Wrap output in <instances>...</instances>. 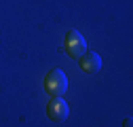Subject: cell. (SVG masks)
Instances as JSON below:
<instances>
[{
	"mask_svg": "<svg viewBox=\"0 0 133 127\" xmlns=\"http://www.w3.org/2000/svg\"><path fill=\"white\" fill-rule=\"evenodd\" d=\"M44 89L51 93L53 98H61V95L68 91V78H65V74L59 68L51 70L44 76Z\"/></svg>",
	"mask_w": 133,
	"mask_h": 127,
	"instance_id": "6da1fadb",
	"label": "cell"
},
{
	"mask_svg": "<svg viewBox=\"0 0 133 127\" xmlns=\"http://www.w3.org/2000/svg\"><path fill=\"white\" fill-rule=\"evenodd\" d=\"M65 51H68V55L74 57V59H80L87 53V40L82 38V34L78 30H70L68 34H65Z\"/></svg>",
	"mask_w": 133,
	"mask_h": 127,
	"instance_id": "7a4b0ae2",
	"label": "cell"
},
{
	"mask_svg": "<svg viewBox=\"0 0 133 127\" xmlns=\"http://www.w3.org/2000/svg\"><path fill=\"white\" fill-rule=\"evenodd\" d=\"M68 115H70V106H68V102H65L63 98H53L51 102L46 104V117L51 119L53 123L65 121Z\"/></svg>",
	"mask_w": 133,
	"mask_h": 127,
	"instance_id": "3957f363",
	"label": "cell"
},
{
	"mask_svg": "<svg viewBox=\"0 0 133 127\" xmlns=\"http://www.w3.org/2000/svg\"><path fill=\"white\" fill-rule=\"evenodd\" d=\"M78 63H80V70L82 72L95 74V72H99V68H102V57H99L97 53H93V51H87L85 55L78 59Z\"/></svg>",
	"mask_w": 133,
	"mask_h": 127,
	"instance_id": "277c9868",
	"label": "cell"
},
{
	"mask_svg": "<svg viewBox=\"0 0 133 127\" xmlns=\"http://www.w3.org/2000/svg\"><path fill=\"white\" fill-rule=\"evenodd\" d=\"M123 127H133V121H131V119H125V123H123Z\"/></svg>",
	"mask_w": 133,
	"mask_h": 127,
	"instance_id": "5b68a950",
	"label": "cell"
}]
</instances>
